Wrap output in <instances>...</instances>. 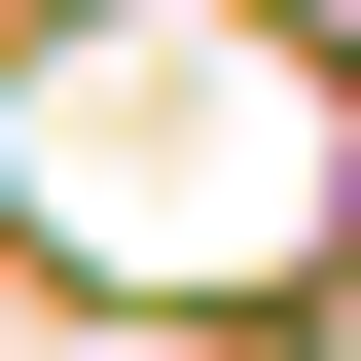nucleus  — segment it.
I'll return each mask as SVG.
<instances>
[{
	"instance_id": "f257e3e1",
	"label": "nucleus",
	"mask_w": 361,
	"mask_h": 361,
	"mask_svg": "<svg viewBox=\"0 0 361 361\" xmlns=\"http://www.w3.org/2000/svg\"><path fill=\"white\" fill-rule=\"evenodd\" d=\"M325 37H361V0H325Z\"/></svg>"
}]
</instances>
